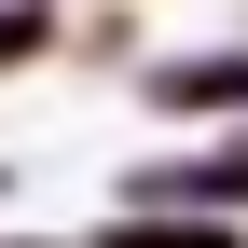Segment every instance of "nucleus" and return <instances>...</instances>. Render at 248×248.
Wrapping results in <instances>:
<instances>
[{"label":"nucleus","mask_w":248,"mask_h":248,"mask_svg":"<svg viewBox=\"0 0 248 248\" xmlns=\"http://www.w3.org/2000/svg\"><path fill=\"white\" fill-rule=\"evenodd\" d=\"M124 207H221V221H248V138L179 152V166H124Z\"/></svg>","instance_id":"obj_1"},{"label":"nucleus","mask_w":248,"mask_h":248,"mask_svg":"<svg viewBox=\"0 0 248 248\" xmlns=\"http://www.w3.org/2000/svg\"><path fill=\"white\" fill-rule=\"evenodd\" d=\"M138 97L179 110V124H234V110H248V42H221V55H152Z\"/></svg>","instance_id":"obj_2"},{"label":"nucleus","mask_w":248,"mask_h":248,"mask_svg":"<svg viewBox=\"0 0 248 248\" xmlns=\"http://www.w3.org/2000/svg\"><path fill=\"white\" fill-rule=\"evenodd\" d=\"M97 248H248L221 207H110V234Z\"/></svg>","instance_id":"obj_3"},{"label":"nucleus","mask_w":248,"mask_h":248,"mask_svg":"<svg viewBox=\"0 0 248 248\" xmlns=\"http://www.w3.org/2000/svg\"><path fill=\"white\" fill-rule=\"evenodd\" d=\"M28 55H55V14H42V0H0V83H14Z\"/></svg>","instance_id":"obj_4"},{"label":"nucleus","mask_w":248,"mask_h":248,"mask_svg":"<svg viewBox=\"0 0 248 248\" xmlns=\"http://www.w3.org/2000/svg\"><path fill=\"white\" fill-rule=\"evenodd\" d=\"M0 248H55V234H0Z\"/></svg>","instance_id":"obj_5"}]
</instances>
